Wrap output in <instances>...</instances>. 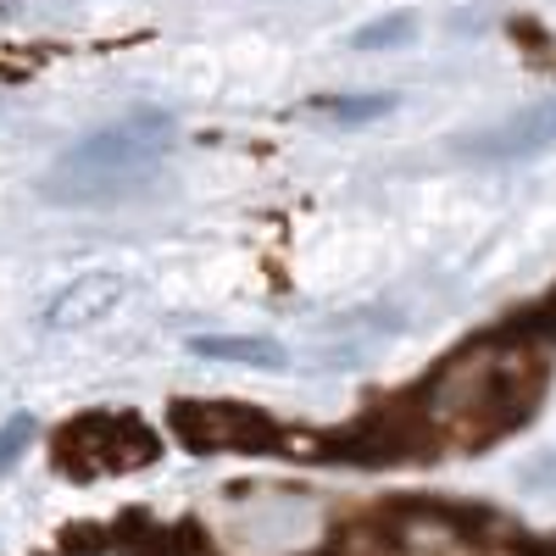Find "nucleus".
<instances>
[{
    "label": "nucleus",
    "mask_w": 556,
    "mask_h": 556,
    "mask_svg": "<svg viewBox=\"0 0 556 556\" xmlns=\"http://www.w3.org/2000/svg\"><path fill=\"white\" fill-rule=\"evenodd\" d=\"M534 395H540L534 356L501 351V345H473L434 374V384L424 390V417L462 445H484L513 424H523Z\"/></svg>",
    "instance_id": "f257e3e1"
},
{
    "label": "nucleus",
    "mask_w": 556,
    "mask_h": 556,
    "mask_svg": "<svg viewBox=\"0 0 556 556\" xmlns=\"http://www.w3.org/2000/svg\"><path fill=\"white\" fill-rule=\"evenodd\" d=\"M167 151H173V117L167 112H134L123 123H106L89 139H78L51 167V178H45V195L62 206L123 201L162 173Z\"/></svg>",
    "instance_id": "f03ea898"
},
{
    "label": "nucleus",
    "mask_w": 556,
    "mask_h": 556,
    "mask_svg": "<svg viewBox=\"0 0 556 556\" xmlns=\"http://www.w3.org/2000/svg\"><path fill=\"white\" fill-rule=\"evenodd\" d=\"M223 540L240 556H295L323 540V518L301 490H251L228 506Z\"/></svg>",
    "instance_id": "7ed1b4c3"
},
{
    "label": "nucleus",
    "mask_w": 556,
    "mask_h": 556,
    "mask_svg": "<svg viewBox=\"0 0 556 556\" xmlns=\"http://www.w3.org/2000/svg\"><path fill=\"white\" fill-rule=\"evenodd\" d=\"M173 434L201 456H267L285 445V429L251 401H178Z\"/></svg>",
    "instance_id": "20e7f679"
},
{
    "label": "nucleus",
    "mask_w": 556,
    "mask_h": 556,
    "mask_svg": "<svg viewBox=\"0 0 556 556\" xmlns=\"http://www.w3.org/2000/svg\"><path fill=\"white\" fill-rule=\"evenodd\" d=\"M62 445L78 473H128L156 462V434L134 412H89L67 429Z\"/></svg>",
    "instance_id": "39448f33"
},
{
    "label": "nucleus",
    "mask_w": 556,
    "mask_h": 556,
    "mask_svg": "<svg viewBox=\"0 0 556 556\" xmlns=\"http://www.w3.org/2000/svg\"><path fill=\"white\" fill-rule=\"evenodd\" d=\"M123 295H128V278H123V273H112V267L78 273L73 285H67V290H56V301L45 306V329H62V334L89 329V323L112 317V312L123 306Z\"/></svg>",
    "instance_id": "423d86ee"
},
{
    "label": "nucleus",
    "mask_w": 556,
    "mask_h": 556,
    "mask_svg": "<svg viewBox=\"0 0 556 556\" xmlns=\"http://www.w3.org/2000/svg\"><path fill=\"white\" fill-rule=\"evenodd\" d=\"M190 356L256 367V374H278V367H290V351L278 345V340H262V334H195L190 340Z\"/></svg>",
    "instance_id": "0eeeda50"
},
{
    "label": "nucleus",
    "mask_w": 556,
    "mask_h": 556,
    "mask_svg": "<svg viewBox=\"0 0 556 556\" xmlns=\"http://www.w3.org/2000/svg\"><path fill=\"white\" fill-rule=\"evenodd\" d=\"M545 146H556V101L551 106H534V112H523V117H513L506 128H495V134H484L479 139V156H534V151H545Z\"/></svg>",
    "instance_id": "6e6552de"
},
{
    "label": "nucleus",
    "mask_w": 556,
    "mask_h": 556,
    "mask_svg": "<svg viewBox=\"0 0 556 556\" xmlns=\"http://www.w3.org/2000/svg\"><path fill=\"white\" fill-rule=\"evenodd\" d=\"M312 112L340 128H367L395 112V96H323V101H312Z\"/></svg>",
    "instance_id": "1a4fd4ad"
},
{
    "label": "nucleus",
    "mask_w": 556,
    "mask_h": 556,
    "mask_svg": "<svg viewBox=\"0 0 556 556\" xmlns=\"http://www.w3.org/2000/svg\"><path fill=\"white\" fill-rule=\"evenodd\" d=\"M412 34H417V17L412 12H390L379 23H362L351 34V45H356V51H395V45H406Z\"/></svg>",
    "instance_id": "9d476101"
},
{
    "label": "nucleus",
    "mask_w": 556,
    "mask_h": 556,
    "mask_svg": "<svg viewBox=\"0 0 556 556\" xmlns=\"http://www.w3.org/2000/svg\"><path fill=\"white\" fill-rule=\"evenodd\" d=\"M34 434H39V424H34V412H12L7 424H0V479H7L17 462H23V451L34 445Z\"/></svg>",
    "instance_id": "9b49d317"
},
{
    "label": "nucleus",
    "mask_w": 556,
    "mask_h": 556,
    "mask_svg": "<svg viewBox=\"0 0 556 556\" xmlns=\"http://www.w3.org/2000/svg\"><path fill=\"white\" fill-rule=\"evenodd\" d=\"M540 334H551V340H556V301H551V306H545V317H540Z\"/></svg>",
    "instance_id": "f8f14e48"
}]
</instances>
